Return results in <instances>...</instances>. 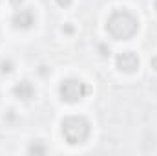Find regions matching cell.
<instances>
[{
	"label": "cell",
	"instance_id": "cell-1",
	"mask_svg": "<svg viewBox=\"0 0 157 156\" xmlns=\"http://www.w3.org/2000/svg\"><path fill=\"white\" fill-rule=\"evenodd\" d=\"M108 33L117 40H128L139 31V20L135 15H132L126 9L113 11L106 20Z\"/></svg>",
	"mask_w": 157,
	"mask_h": 156
},
{
	"label": "cell",
	"instance_id": "cell-14",
	"mask_svg": "<svg viewBox=\"0 0 157 156\" xmlns=\"http://www.w3.org/2000/svg\"><path fill=\"white\" fill-rule=\"evenodd\" d=\"M154 7H155V11H157V0H155V4H154Z\"/></svg>",
	"mask_w": 157,
	"mask_h": 156
},
{
	"label": "cell",
	"instance_id": "cell-3",
	"mask_svg": "<svg viewBox=\"0 0 157 156\" xmlns=\"http://www.w3.org/2000/svg\"><path fill=\"white\" fill-rule=\"evenodd\" d=\"M59 94H60V99L64 103H77L82 97H86L88 94V86L86 83H82L80 79H66L60 83L59 86Z\"/></svg>",
	"mask_w": 157,
	"mask_h": 156
},
{
	"label": "cell",
	"instance_id": "cell-10",
	"mask_svg": "<svg viewBox=\"0 0 157 156\" xmlns=\"http://www.w3.org/2000/svg\"><path fill=\"white\" fill-rule=\"evenodd\" d=\"M62 31L70 35V33H73V26H71V24H64V28H62Z\"/></svg>",
	"mask_w": 157,
	"mask_h": 156
},
{
	"label": "cell",
	"instance_id": "cell-9",
	"mask_svg": "<svg viewBox=\"0 0 157 156\" xmlns=\"http://www.w3.org/2000/svg\"><path fill=\"white\" fill-rule=\"evenodd\" d=\"M99 51H101V55H102V57L110 55V48H108L106 44H101V46H99Z\"/></svg>",
	"mask_w": 157,
	"mask_h": 156
},
{
	"label": "cell",
	"instance_id": "cell-12",
	"mask_svg": "<svg viewBox=\"0 0 157 156\" xmlns=\"http://www.w3.org/2000/svg\"><path fill=\"white\" fill-rule=\"evenodd\" d=\"M150 66H152L154 70H157V55H155V57H152V61H150Z\"/></svg>",
	"mask_w": 157,
	"mask_h": 156
},
{
	"label": "cell",
	"instance_id": "cell-4",
	"mask_svg": "<svg viewBox=\"0 0 157 156\" xmlns=\"http://www.w3.org/2000/svg\"><path fill=\"white\" fill-rule=\"evenodd\" d=\"M115 64L121 72H126V74H132L139 68V57L133 53V51H122L119 53L117 59H115Z\"/></svg>",
	"mask_w": 157,
	"mask_h": 156
},
{
	"label": "cell",
	"instance_id": "cell-5",
	"mask_svg": "<svg viewBox=\"0 0 157 156\" xmlns=\"http://www.w3.org/2000/svg\"><path fill=\"white\" fill-rule=\"evenodd\" d=\"M35 24V13L31 9H18L13 15V26L17 30H28Z\"/></svg>",
	"mask_w": 157,
	"mask_h": 156
},
{
	"label": "cell",
	"instance_id": "cell-7",
	"mask_svg": "<svg viewBox=\"0 0 157 156\" xmlns=\"http://www.w3.org/2000/svg\"><path fill=\"white\" fill-rule=\"evenodd\" d=\"M28 153H29V154H44V153H46V147H44L40 142H35V143H31V145L28 147Z\"/></svg>",
	"mask_w": 157,
	"mask_h": 156
},
{
	"label": "cell",
	"instance_id": "cell-2",
	"mask_svg": "<svg viewBox=\"0 0 157 156\" xmlns=\"http://www.w3.org/2000/svg\"><path fill=\"white\" fill-rule=\"evenodd\" d=\"M60 130L70 145H78L84 143L90 136V121L82 116H68L62 119Z\"/></svg>",
	"mask_w": 157,
	"mask_h": 156
},
{
	"label": "cell",
	"instance_id": "cell-11",
	"mask_svg": "<svg viewBox=\"0 0 157 156\" xmlns=\"http://www.w3.org/2000/svg\"><path fill=\"white\" fill-rule=\"evenodd\" d=\"M57 4H59L60 7H68V6L71 4V0H57Z\"/></svg>",
	"mask_w": 157,
	"mask_h": 156
},
{
	"label": "cell",
	"instance_id": "cell-8",
	"mask_svg": "<svg viewBox=\"0 0 157 156\" xmlns=\"http://www.w3.org/2000/svg\"><path fill=\"white\" fill-rule=\"evenodd\" d=\"M0 72H2V74L13 72V63H11V61H2V63H0Z\"/></svg>",
	"mask_w": 157,
	"mask_h": 156
},
{
	"label": "cell",
	"instance_id": "cell-13",
	"mask_svg": "<svg viewBox=\"0 0 157 156\" xmlns=\"http://www.w3.org/2000/svg\"><path fill=\"white\" fill-rule=\"evenodd\" d=\"M9 2H11V4H13V6H15V7H20V6H22V2H24V0H9Z\"/></svg>",
	"mask_w": 157,
	"mask_h": 156
},
{
	"label": "cell",
	"instance_id": "cell-6",
	"mask_svg": "<svg viewBox=\"0 0 157 156\" xmlns=\"http://www.w3.org/2000/svg\"><path fill=\"white\" fill-rule=\"evenodd\" d=\"M13 94H15V97H18L20 101H29L33 96H35V88H33V84L29 83V81H18L15 86H13Z\"/></svg>",
	"mask_w": 157,
	"mask_h": 156
}]
</instances>
